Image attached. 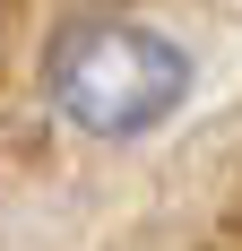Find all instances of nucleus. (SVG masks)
Masks as SVG:
<instances>
[{"mask_svg": "<svg viewBox=\"0 0 242 251\" xmlns=\"http://www.w3.org/2000/svg\"><path fill=\"white\" fill-rule=\"evenodd\" d=\"M44 87L87 139H147L191 96V52L139 18H78L52 44Z\"/></svg>", "mask_w": 242, "mask_h": 251, "instance_id": "1", "label": "nucleus"}]
</instances>
